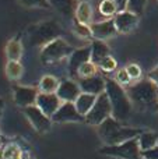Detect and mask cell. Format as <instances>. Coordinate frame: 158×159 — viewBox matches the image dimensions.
<instances>
[{
	"mask_svg": "<svg viewBox=\"0 0 158 159\" xmlns=\"http://www.w3.org/2000/svg\"><path fill=\"white\" fill-rule=\"evenodd\" d=\"M126 91L134 107L147 113L158 112V85L150 78L139 80Z\"/></svg>",
	"mask_w": 158,
	"mask_h": 159,
	"instance_id": "cell-1",
	"label": "cell"
},
{
	"mask_svg": "<svg viewBox=\"0 0 158 159\" xmlns=\"http://www.w3.org/2000/svg\"><path fill=\"white\" fill-rule=\"evenodd\" d=\"M142 133L143 130L140 129L123 126L122 121L116 120L114 116L108 117L98 126V135L105 145H118L120 143L139 137Z\"/></svg>",
	"mask_w": 158,
	"mask_h": 159,
	"instance_id": "cell-2",
	"label": "cell"
},
{
	"mask_svg": "<svg viewBox=\"0 0 158 159\" xmlns=\"http://www.w3.org/2000/svg\"><path fill=\"white\" fill-rule=\"evenodd\" d=\"M105 92L111 101L112 116L122 123L129 120L132 116V110H133V103L128 95V91L120 84H118L115 80L106 78Z\"/></svg>",
	"mask_w": 158,
	"mask_h": 159,
	"instance_id": "cell-3",
	"label": "cell"
},
{
	"mask_svg": "<svg viewBox=\"0 0 158 159\" xmlns=\"http://www.w3.org/2000/svg\"><path fill=\"white\" fill-rule=\"evenodd\" d=\"M60 34H62L60 27L53 20L38 22V24H34L28 28L30 43L34 45V46H41V48H44L46 43L52 42L53 39L60 38Z\"/></svg>",
	"mask_w": 158,
	"mask_h": 159,
	"instance_id": "cell-4",
	"label": "cell"
},
{
	"mask_svg": "<svg viewBox=\"0 0 158 159\" xmlns=\"http://www.w3.org/2000/svg\"><path fill=\"white\" fill-rule=\"evenodd\" d=\"M73 52H74V48L72 45L67 43L63 38H56L41 49V61L44 64L56 63L69 57Z\"/></svg>",
	"mask_w": 158,
	"mask_h": 159,
	"instance_id": "cell-5",
	"label": "cell"
},
{
	"mask_svg": "<svg viewBox=\"0 0 158 159\" xmlns=\"http://www.w3.org/2000/svg\"><path fill=\"white\" fill-rule=\"evenodd\" d=\"M100 152L106 157L119 159H142V149L139 145V138H132L118 145H105Z\"/></svg>",
	"mask_w": 158,
	"mask_h": 159,
	"instance_id": "cell-6",
	"label": "cell"
},
{
	"mask_svg": "<svg viewBox=\"0 0 158 159\" xmlns=\"http://www.w3.org/2000/svg\"><path fill=\"white\" fill-rule=\"evenodd\" d=\"M112 116V106L111 101H109L106 92H102L101 95L97 96L94 106L91 107L86 116V123L91 124V126H100L102 121H105L108 117Z\"/></svg>",
	"mask_w": 158,
	"mask_h": 159,
	"instance_id": "cell-7",
	"label": "cell"
},
{
	"mask_svg": "<svg viewBox=\"0 0 158 159\" xmlns=\"http://www.w3.org/2000/svg\"><path fill=\"white\" fill-rule=\"evenodd\" d=\"M22 110H24V115H25V117L28 119V121L31 123V126H32L38 133H46L50 130L52 123H53L52 119H50L48 115H45L36 105L27 106Z\"/></svg>",
	"mask_w": 158,
	"mask_h": 159,
	"instance_id": "cell-8",
	"label": "cell"
},
{
	"mask_svg": "<svg viewBox=\"0 0 158 159\" xmlns=\"http://www.w3.org/2000/svg\"><path fill=\"white\" fill-rule=\"evenodd\" d=\"M53 123H78L86 121V117L80 115L74 102H62L59 109L52 115Z\"/></svg>",
	"mask_w": 158,
	"mask_h": 159,
	"instance_id": "cell-9",
	"label": "cell"
},
{
	"mask_svg": "<svg viewBox=\"0 0 158 159\" xmlns=\"http://www.w3.org/2000/svg\"><path fill=\"white\" fill-rule=\"evenodd\" d=\"M39 89L34 87H24V85H16L13 88V98L18 106L22 109L27 106H32L35 105L36 98H38Z\"/></svg>",
	"mask_w": 158,
	"mask_h": 159,
	"instance_id": "cell-10",
	"label": "cell"
},
{
	"mask_svg": "<svg viewBox=\"0 0 158 159\" xmlns=\"http://www.w3.org/2000/svg\"><path fill=\"white\" fill-rule=\"evenodd\" d=\"M90 28H91V32H92V38L100 39V41H106V39L114 38V36H116L119 34L116 30L114 18H108L105 21L92 22L90 25Z\"/></svg>",
	"mask_w": 158,
	"mask_h": 159,
	"instance_id": "cell-11",
	"label": "cell"
},
{
	"mask_svg": "<svg viewBox=\"0 0 158 159\" xmlns=\"http://www.w3.org/2000/svg\"><path fill=\"white\" fill-rule=\"evenodd\" d=\"M80 93H81L80 85L73 78L62 80L58 91H56V95L60 98L62 102H76V99L78 98Z\"/></svg>",
	"mask_w": 158,
	"mask_h": 159,
	"instance_id": "cell-12",
	"label": "cell"
},
{
	"mask_svg": "<svg viewBox=\"0 0 158 159\" xmlns=\"http://www.w3.org/2000/svg\"><path fill=\"white\" fill-rule=\"evenodd\" d=\"M114 21L119 34H130L139 24V16L130 13L129 10H123L114 17Z\"/></svg>",
	"mask_w": 158,
	"mask_h": 159,
	"instance_id": "cell-13",
	"label": "cell"
},
{
	"mask_svg": "<svg viewBox=\"0 0 158 159\" xmlns=\"http://www.w3.org/2000/svg\"><path fill=\"white\" fill-rule=\"evenodd\" d=\"M91 60V46L74 49V52L69 56V73L73 78L78 77V69L81 64Z\"/></svg>",
	"mask_w": 158,
	"mask_h": 159,
	"instance_id": "cell-14",
	"label": "cell"
},
{
	"mask_svg": "<svg viewBox=\"0 0 158 159\" xmlns=\"http://www.w3.org/2000/svg\"><path fill=\"white\" fill-rule=\"evenodd\" d=\"M35 105L45 113V115H48L49 117H52V115L59 109V106L62 105V101L56 93L39 92Z\"/></svg>",
	"mask_w": 158,
	"mask_h": 159,
	"instance_id": "cell-15",
	"label": "cell"
},
{
	"mask_svg": "<svg viewBox=\"0 0 158 159\" xmlns=\"http://www.w3.org/2000/svg\"><path fill=\"white\" fill-rule=\"evenodd\" d=\"M78 85H80V88H81V92L92 93V95L98 96L102 92H105L106 78L95 74V75H92V77L80 78L78 80Z\"/></svg>",
	"mask_w": 158,
	"mask_h": 159,
	"instance_id": "cell-16",
	"label": "cell"
},
{
	"mask_svg": "<svg viewBox=\"0 0 158 159\" xmlns=\"http://www.w3.org/2000/svg\"><path fill=\"white\" fill-rule=\"evenodd\" d=\"M50 7L58 10L64 17H74V13L77 10L78 0H48Z\"/></svg>",
	"mask_w": 158,
	"mask_h": 159,
	"instance_id": "cell-17",
	"label": "cell"
},
{
	"mask_svg": "<svg viewBox=\"0 0 158 159\" xmlns=\"http://www.w3.org/2000/svg\"><path fill=\"white\" fill-rule=\"evenodd\" d=\"M74 20L84 25L92 24V7L88 0H80L77 10L74 13Z\"/></svg>",
	"mask_w": 158,
	"mask_h": 159,
	"instance_id": "cell-18",
	"label": "cell"
},
{
	"mask_svg": "<svg viewBox=\"0 0 158 159\" xmlns=\"http://www.w3.org/2000/svg\"><path fill=\"white\" fill-rule=\"evenodd\" d=\"M111 55V49L106 45L105 41H100V39H92L91 42V61L98 64L102 59Z\"/></svg>",
	"mask_w": 158,
	"mask_h": 159,
	"instance_id": "cell-19",
	"label": "cell"
},
{
	"mask_svg": "<svg viewBox=\"0 0 158 159\" xmlns=\"http://www.w3.org/2000/svg\"><path fill=\"white\" fill-rule=\"evenodd\" d=\"M95 101H97V95L87 93V92H81L80 95H78V98L76 99L74 105H76V107H77L78 113L86 117L87 113H88L90 110H91V107L94 106Z\"/></svg>",
	"mask_w": 158,
	"mask_h": 159,
	"instance_id": "cell-20",
	"label": "cell"
},
{
	"mask_svg": "<svg viewBox=\"0 0 158 159\" xmlns=\"http://www.w3.org/2000/svg\"><path fill=\"white\" fill-rule=\"evenodd\" d=\"M22 52H24V48H22V43L18 38L10 39L6 45V56L8 60L20 61L22 57Z\"/></svg>",
	"mask_w": 158,
	"mask_h": 159,
	"instance_id": "cell-21",
	"label": "cell"
},
{
	"mask_svg": "<svg viewBox=\"0 0 158 159\" xmlns=\"http://www.w3.org/2000/svg\"><path fill=\"white\" fill-rule=\"evenodd\" d=\"M59 84H60V81H59L55 75L46 74L41 78V81H39L38 89H39V92L56 93V91H58V88H59Z\"/></svg>",
	"mask_w": 158,
	"mask_h": 159,
	"instance_id": "cell-22",
	"label": "cell"
},
{
	"mask_svg": "<svg viewBox=\"0 0 158 159\" xmlns=\"http://www.w3.org/2000/svg\"><path fill=\"white\" fill-rule=\"evenodd\" d=\"M25 154L17 144L10 143L0 149V159H25Z\"/></svg>",
	"mask_w": 158,
	"mask_h": 159,
	"instance_id": "cell-23",
	"label": "cell"
},
{
	"mask_svg": "<svg viewBox=\"0 0 158 159\" xmlns=\"http://www.w3.org/2000/svg\"><path fill=\"white\" fill-rule=\"evenodd\" d=\"M137 138H139V145L142 151L158 145V133L156 131H143Z\"/></svg>",
	"mask_w": 158,
	"mask_h": 159,
	"instance_id": "cell-24",
	"label": "cell"
},
{
	"mask_svg": "<svg viewBox=\"0 0 158 159\" xmlns=\"http://www.w3.org/2000/svg\"><path fill=\"white\" fill-rule=\"evenodd\" d=\"M22 73H24V67L20 61L16 60H8L6 64V75L8 80H18L21 78Z\"/></svg>",
	"mask_w": 158,
	"mask_h": 159,
	"instance_id": "cell-25",
	"label": "cell"
},
{
	"mask_svg": "<svg viewBox=\"0 0 158 159\" xmlns=\"http://www.w3.org/2000/svg\"><path fill=\"white\" fill-rule=\"evenodd\" d=\"M98 11H100L104 17H106V18H114V17L119 13L114 0H102V2L100 3V6H98Z\"/></svg>",
	"mask_w": 158,
	"mask_h": 159,
	"instance_id": "cell-26",
	"label": "cell"
},
{
	"mask_svg": "<svg viewBox=\"0 0 158 159\" xmlns=\"http://www.w3.org/2000/svg\"><path fill=\"white\" fill-rule=\"evenodd\" d=\"M73 32L81 39H91L92 38V32H91L90 25L80 24L78 21H74V24H73Z\"/></svg>",
	"mask_w": 158,
	"mask_h": 159,
	"instance_id": "cell-27",
	"label": "cell"
},
{
	"mask_svg": "<svg viewBox=\"0 0 158 159\" xmlns=\"http://www.w3.org/2000/svg\"><path fill=\"white\" fill-rule=\"evenodd\" d=\"M95 74H97V64L92 63L91 60L81 64L80 69H78V78L92 77V75H95Z\"/></svg>",
	"mask_w": 158,
	"mask_h": 159,
	"instance_id": "cell-28",
	"label": "cell"
},
{
	"mask_svg": "<svg viewBox=\"0 0 158 159\" xmlns=\"http://www.w3.org/2000/svg\"><path fill=\"white\" fill-rule=\"evenodd\" d=\"M146 6H147V0H129L128 7L126 10H129L130 13L136 14V16H142L146 10Z\"/></svg>",
	"mask_w": 158,
	"mask_h": 159,
	"instance_id": "cell-29",
	"label": "cell"
},
{
	"mask_svg": "<svg viewBox=\"0 0 158 159\" xmlns=\"http://www.w3.org/2000/svg\"><path fill=\"white\" fill-rule=\"evenodd\" d=\"M97 66L100 67L102 71H105V73H112V71H115V70L118 69L116 60H115V57H112L111 55L106 56L105 59H102V60H101Z\"/></svg>",
	"mask_w": 158,
	"mask_h": 159,
	"instance_id": "cell-30",
	"label": "cell"
},
{
	"mask_svg": "<svg viewBox=\"0 0 158 159\" xmlns=\"http://www.w3.org/2000/svg\"><path fill=\"white\" fill-rule=\"evenodd\" d=\"M125 69H126V71H128L129 77L132 78V81H137V80L142 78L143 71H142V67H140L139 64H136V63H129L128 66L125 67Z\"/></svg>",
	"mask_w": 158,
	"mask_h": 159,
	"instance_id": "cell-31",
	"label": "cell"
},
{
	"mask_svg": "<svg viewBox=\"0 0 158 159\" xmlns=\"http://www.w3.org/2000/svg\"><path fill=\"white\" fill-rule=\"evenodd\" d=\"M115 81H116L118 84H120L122 87H126V85H129L132 82V78L129 77L126 69H119L116 71V74H115Z\"/></svg>",
	"mask_w": 158,
	"mask_h": 159,
	"instance_id": "cell-32",
	"label": "cell"
},
{
	"mask_svg": "<svg viewBox=\"0 0 158 159\" xmlns=\"http://www.w3.org/2000/svg\"><path fill=\"white\" fill-rule=\"evenodd\" d=\"M22 6L25 7H41V8H48L50 7L48 0H20Z\"/></svg>",
	"mask_w": 158,
	"mask_h": 159,
	"instance_id": "cell-33",
	"label": "cell"
},
{
	"mask_svg": "<svg viewBox=\"0 0 158 159\" xmlns=\"http://www.w3.org/2000/svg\"><path fill=\"white\" fill-rule=\"evenodd\" d=\"M142 159H158V145L142 151Z\"/></svg>",
	"mask_w": 158,
	"mask_h": 159,
	"instance_id": "cell-34",
	"label": "cell"
},
{
	"mask_svg": "<svg viewBox=\"0 0 158 159\" xmlns=\"http://www.w3.org/2000/svg\"><path fill=\"white\" fill-rule=\"evenodd\" d=\"M147 78H150L151 81H154L156 84L158 85V66L157 67H154L153 70H151L150 73L147 74Z\"/></svg>",
	"mask_w": 158,
	"mask_h": 159,
	"instance_id": "cell-35",
	"label": "cell"
},
{
	"mask_svg": "<svg viewBox=\"0 0 158 159\" xmlns=\"http://www.w3.org/2000/svg\"><path fill=\"white\" fill-rule=\"evenodd\" d=\"M114 2L118 7V11H123V10H126V7H128L129 0H114Z\"/></svg>",
	"mask_w": 158,
	"mask_h": 159,
	"instance_id": "cell-36",
	"label": "cell"
},
{
	"mask_svg": "<svg viewBox=\"0 0 158 159\" xmlns=\"http://www.w3.org/2000/svg\"><path fill=\"white\" fill-rule=\"evenodd\" d=\"M3 148V145H2V141H0V149H2Z\"/></svg>",
	"mask_w": 158,
	"mask_h": 159,
	"instance_id": "cell-37",
	"label": "cell"
},
{
	"mask_svg": "<svg viewBox=\"0 0 158 159\" xmlns=\"http://www.w3.org/2000/svg\"><path fill=\"white\" fill-rule=\"evenodd\" d=\"M25 159H32V158H25Z\"/></svg>",
	"mask_w": 158,
	"mask_h": 159,
	"instance_id": "cell-38",
	"label": "cell"
},
{
	"mask_svg": "<svg viewBox=\"0 0 158 159\" xmlns=\"http://www.w3.org/2000/svg\"><path fill=\"white\" fill-rule=\"evenodd\" d=\"M0 137H2V134H0Z\"/></svg>",
	"mask_w": 158,
	"mask_h": 159,
	"instance_id": "cell-39",
	"label": "cell"
}]
</instances>
